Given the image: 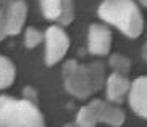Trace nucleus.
Returning a JSON list of instances; mask_svg holds the SVG:
<instances>
[{
	"mask_svg": "<svg viewBox=\"0 0 147 127\" xmlns=\"http://www.w3.org/2000/svg\"><path fill=\"white\" fill-rule=\"evenodd\" d=\"M108 64L115 69V72H120V74H125V76L131 71V59L120 55V53H115V55L110 56Z\"/></svg>",
	"mask_w": 147,
	"mask_h": 127,
	"instance_id": "nucleus-13",
	"label": "nucleus"
},
{
	"mask_svg": "<svg viewBox=\"0 0 147 127\" xmlns=\"http://www.w3.org/2000/svg\"><path fill=\"white\" fill-rule=\"evenodd\" d=\"M44 42H45V64L47 66H53L65 58L69 48V37L60 26H50L44 34Z\"/></svg>",
	"mask_w": 147,
	"mask_h": 127,
	"instance_id": "nucleus-4",
	"label": "nucleus"
},
{
	"mask_svg": "<svg viewBox=\"0 0 147 127\" xmlns=\"http://www.w3.org/2000/svg\"><path fill=\"white\" fill-rule=\"evenodd\" d=\"M139 2H141V3H142L144 7H146V8H147V0H139Z\"/></svg>",
	"mask_w": 147,
	"mask_h": 127,
	"instance_id": "nucleus-19",
	"label": "nucleus"
},
{
	"mask_svg": "<svg viewBox=\"0 0 147 127\" xmlns=\"http://www.w3.org/2000/svg\"><path fill=\"white\" fill-rule=\"evenodd\" d=\"M104 64L99 61L79 64L74 59H69L63 64L65 89L69 95L76 98H89L95 92H99L104 85Z\"/></svg>",
	"mask_w": 147,
	"mask_h": 127,
	"instance_id": "nucleus-1",
	"label": "nucleus"
},
{
	"mask_svg": "<svg viewBox=\"0 0 147 127\" xmlns=\"http://www.w3.org/2000/svg\"><path fill=\"white\" fill-rule=\"evenodd\" d=\"M129 105L138 116L147 119V76H141L129 85Z\"/></svg>",
	"mask_w": 147,
	"mask_h": 127,
	"instance_id": "nucleus-8",
	"label": "nucleus"
},
{
	"mask_svg": "<svg viewBox=\"0 0 147 127\" xmlns=\"http://www.w3.org/2000/svg\"><path fill=\"white\" fill-rule=\"evenodd\" d=\"M28 5L24 0H13L10 2L5 10V24H7V35H16L21 32L26 23Z\"/></svg>",
	"mask_w": 147,
	"mask_h": 127,
	"instance_id": "nucleus-7",
	"label": "nucleus"
},
{
	"mask_svg": "<svg viewBox=\"0 0 147 127\" xmlns=\"http://www.w3.org/2000/svg\"><path fill=\"white\" fill-rule=\"evenodd\" d=\"M44 40V34L36 27H28L24 32V45L28 48H34Z\"/></svg>",
	"mask_w": 147,
	"mask_h": 127,
	"instance_id": "nucleus-15",
	"label": "nucleus"
},
{
	"mask_svg": "<svg viewBox=\"0 0 147 127\" xmlns=\"http://www.w3.org/2000/svg\"><path fill=\"white\" fill-rule=\"evenodd\" d=\"M95 126H97V119H95L92 110L89 106H82L78 116H76L73 127H95Z\"/></svg>",
	"mask_w": 147,
	"mask_h": 127,
	"instance_id": "nucleus-12",
	"label": "nucleus"
},
{
	"mask_svg": "<svg viewBox=\"0 0 147 127\" xmlns=\"http://www.w3.org/2000/svg\"><path fill=\"white\" fill-rule=\"evenodd\" d=\"M0 127H45V122L36 103L2 95Z\"/></svg>",
	"mask_w": 147,
	"mask_h": 127,
	"instance_id": "nucleus-3",
	"label": "nucleus"
},
{
	"mask_svg": "<svg viewBox=\"0 0 147 127\" xmlns=\"http://www.w3.org/2000/svg\"><path fill=\"white\" fill-rule=\"evenodd\" d=\"M74 19V2L73 0H61V10L60 16L57 21L61 26H68Z\"/></svg>",
	"mask_w": 147,
	"mask_h": 127,
	"instance_id": "nucleus-14",
	"label": "nucleus"
},
{
	"mask_svg": "<svg viewBox=\"0 0 147 127\" xmlns=\"http://www.w3.org/2000/svg\"><path fill=\"white\" fill-rule=\"evenodd\" d=\"M7 37V24H5V11L0 10V42Z\"/></svg>",
	"mask_w": 147,
	"mask_h": 127,
	"instance_id": "nucleus-17",
	"label": "nucleus"
},
{
	"mask_svg": "<svg viewBox=\"0 0 147 127\" xmlns=\"http://www.w3.org/2000/svg\"><path fill=\"white\" fill-rule=\"evenodd\" d=\"M142 56H144V59L147 61V40H146V43H144V47H142Z\"/></svg>",
	"mask_w": 147,
	"mask_h": 127,
	"instance_id": "nucleus-18",
	"label": "nucleus"
},
{
	"mask_svg": "<svg viewBox=\"0 0 147 127\" xmlns=\"http://www.w3.org/2000/svg\"><path fill=\"white\" fill-rule=\"evenodd\" d=\"M131 82L128 81V77L120 72H112L107 77L105 82V93H107V100L110 103H121L125 100V97L129 92Z\"/></svg>",
	"mask_w": 147,
	"mask_h": 127,
	"instance_id": "nucleus-9",
	"label": "nucleus"
},
{
	"mask_svg": "<svg viewBox=\"0 0 147 127\" xmlns=\"http://www.w3.org/2000/svg\"><path fill=\"white\" fill-rule=\"evenodd\" d=\"M87 106L92 110L97 122H105L112 127H121L125 124V111H121L118 106L110 105L104 100H92Z\"/></svg>",
	"mask_w": 147,
	"mask_h": 127,
	"instance_id": "nucleus-6",
	"label": "nucleus"
},
{
	"mask_svg": "<svg viewBox=\"0 0 147 127\" xmlns=\"http://www.w3.org/2000/svg\"><path fill=\"white\" fill-rule=\"evenodd\" d=\"M97 13L107 24L115 26L126 37L136 39L142 34L144 18L134 0H104Z\"/></svg>",
	"mask_w": 147,
	"mask_h": 127,
	"instance_id": "nucleus-2",
	"label": "nucleus"
},
{
	"mask_svg": "<svg viewBox=\"0 0 147 127\" xmlns=\"http://www.w3.org/2000/svg\"><path fill=\"white\" fill-rule=\"evenodd\" d=\"M112 31L104 24H91L87 34V50L92 55L105 56L112 48Z\"/></svg>",
	"mask_w": 147,
	"mask_h": 127,
	"instance_id": "nucleus-5",
	"label": "nucleus"
},
{
	"mask_svg": "<svg viewBox=\"0 0 147 127\" xmlns=\"http://www.w3.org/2000/svg\"><path fill=\"white\" fill-rule=\"evenodd\" d=\"M36 98H37V93H36V89L32 87H26L23 90V100H28L31 103H36Z\"/></svg>",
	"mask_w": 147,
	"mask_h": 127,
	"instance_id": "nucleus-16",
	"label": "nucleus"
},
{
	"mask_svg": "<svg viewBox=\"0 0 147 127\" xmlns=\"http://www.w3.org/2000/svg\"><path fill=\"white\" fill-rule=\"evenodd\" d=\"M63 127H73V126H71V124H66V126H63Z\"/></svg>",
	"mask_w": 147,
	"mask_h": 127,
	"instance_id": "nucleus-20",
	"label": "nucleus"
},
{
	"mask_svg": "<svg viewBox=\"0 0 147 127\" xmlns=\"http://www.w3.org/2000/svg\"><path fill=\"white\" fill-rule=\"evenodd\" d=\"M40 8H42V15L45 19L57 21L60 16L61 0H40Z\"/></svg>",
	"mask_w": 147,
	"mask_h": 127,
	"instance_id": "nucleus-11",
	"label": "nucleus"
},
{
	"mask_svg": "<svg viewBox=\"0 0 147 127\" xmlns=\"http://www.w3.org/2000/svg\"><path fill=\"white\" fill-rule=\"evenodd\" d=\"M16 69H15L13 61L7 56L0 55V90L7 89L15 82Z\"/></svg>",
	"mask_w": 147,
	"mask_h": 127,
	"instance_id": "nucleus-10",
	"label": "nucleus"
}]
</instances>
